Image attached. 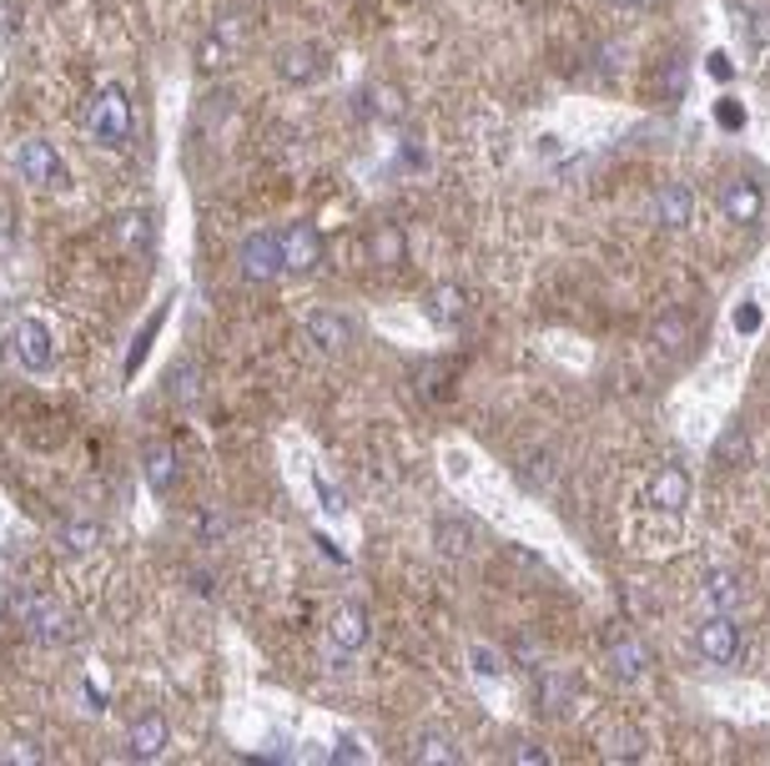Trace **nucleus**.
I'll use <instances>...</instances> for the list:
<instances>
[{"label": "nucleus", "mask_w": 770, "mask_h": 766, "mask_svg": "<svg viewBox=\"0 0 770 766\" xmlns=\"http://www.w3.org/2000/svg\"><path fill=\"white\" fill-rule=\"evenodd\" d=\"M15 611H21L25 631L36 635V641H46V646H61V641H72V635H76L72 611H66V605H61L56 595H41V590H25V595L15 600Z\"/></svg>", "instance_id": "obj_1"}, {"label": "nucleus", "mask_w": 770, "mask_h": 766, "mask_svg": "<svg viewBox=\"0 0 770 766\" xmlns=\"http://www.w3.org/2000/svg\"><path fill=\"white\" fill-rule=\"evenodd\" d=\"M86 127H91L96 142L107 146H121L131 136V107H127V91L121 86H107V91H96L86 101Z\"/></svg>", "instance_id": "obj_2"}, {"label": "nucleus", "mask_w": 770, "mask_h": 766, "mask_svg": "<svg viewBox=\"0 0 770 766\" xmlns=\"http://www.w3.org/2000/svg\"><path fill=\"white\" fill-rule=\"evenodd\" d=\"M15 172L25 182H36V187H61L66 182V167H61V156L51 142H21L15 146Z\"/></svg>", "instance_id": "obj_3"}, {"label": "nucleus", "mask_w": 770, "mask_h": 766, "mask_svg": "<svg viewBox=\"0 0 770 766\" xmlns=\"http://www.w3.org/2000/svg\"><path fill=\"white\" fill-rule=\"evenodd\" d=\"M11 353H15V363H21L25 373H41V369H51V359H56V348H51L46 324H36V318H25V324H15V333H11Z\"/></svg>", "instance_id": "obj_4"}, {"label": "nucleus", "mask_w": 770, "mask_h": 766, "mask_svg": "<svg viewBox=\"0 0 770 766\" xmlns=\"http://www.w3.org/2000/svg\"><path fill=\"white\" fill-rule=\"evenodd\" d=\"M287 273L283 267V242L273 238V232H252L248 242H242V277H252V283H267V277Z\"/></svg>", "instance_id": "obj_5"}, {"label": "nucleus", "mask_w": 770, "mask_h": 766, "mask_svg": "<svg viewBox=\"0 0 770 766\" xmlns=\"http://www.w3.org/2000/svg\"><path fill=\"white\" fill-rule=\"evenodd\" d=\"M277 242H283V267L287 273H312V267L322 263V238L308 228V222H293Z\"/></svg>", "instance_id": "obj_6"}, {"label": "nucleus", "mask_w": 770, "mask_h": 766, "mask_svg": "<svg viewBox=\"0 0 770 766\" xmlns=\"http://www.w3.org/2000/svg\"><path fill=\"white\" fill-rule=\"evenodd\" d=\"M700 656L711 660V666H730L740 656V631H735L730 615H711V621L700 625Z\"/></svg>", "instance_id": "obj_7"}, {"label": "nucleus", "mask_w": 770, "mask_h": 766, "mask_svg": "<svg viewBox=\"0 0 770 766\" xmlns=\"http://www.w3.org/2000/svg\"><path fill=\"white\" fill-rule=\"evenodd\" d=\"M645 500H650L654 510H670V515H675V510H685V504H690V474L680 464H664L660 474L650 479Z\"/></svg>", "instance_id": "obj_8"}, {"label": "nucleus", "mask_w": 770, "mask_h": 766, "mask_svg": "<svg viewBox=\"0 0 770 766\" xmlns=\"http://www.w3.org/2000/svg\"><path fill=\"white\" fill-rule=\"evenodd\" d=\"M428 324H439V328H453V324H463V313H469V293L463 287H453V283H443V287H433L428 293Z\"/></svg>", "instance_id": "obj_9"}, {"label": "nucleus", "mask_w": 770, "mask_h": 766, "mask_svg": "<svg viewBox=\"0 0 770 766\" xmlns=\"http://www.w3.org/2000/svg\"><path fill=\"white\" fill-rule=\"evenodd\" d=\"M127 746H131V756H142V762L162 756L166 752V721L156 716V711H152V716H136V721H131Z\"/></svg>", "instance_id": "obj_10"}, {"label": "nucleus", "mask_w": 770, "mask_h": 766, "mask_svg": "<svg viewBox=\"0 0 770 766\" xmlns=\"http://www.w3.org/2000/svg\"><path fill=\"white\" fill-rule=\"evenodd\" d=\"M721 207H725V217H730V222H756L760 207H766V197H760L756 182L740 177V182H730V187H725Z\"/></svg>", "instance_id": "obj_11"}, {"label": "nucleus", "mask_w": 770, "mask_h": 766, "mask_svg": "<svg viewBox=\"0 0 770 766\" xmlns=\"http://www.w3.org/2000/svg\"><path fill=\"white\" fill-rule=\"evenodd\" d=\"M308 338L318 348H328V353H338V348L353 343V324L338 318V313H312V318H308Z\"/></svg>", "instance_id": "obj_12"}, {"label": "nucleus", "mask_w": 770, "mask_h": 766, "mask_svg": "<svg viewBox=\"0 0 770 766\" xmlns=\"http://www.w3.org/2000/svg\"><path fill=\"white\" fill-rule=\"evenodd\" d=\"M367 641V611L363 605H348V611L332 615V646L338 650H358Z\"/></svg>", "instance_id": "obj_13"}, {"label": "nucleus", "mask_w": 770, "mask_h": 766, "mask_svg": "<svg viewBox=\"0 0 770 766\" xmlns=\"http://www.w3.org/2000/svg\"><path fill=\"white\" fill-rule=\"evenodd\" d=\"M690 187H680V182H670V187H660V197H654V212H660L664 228H690Z\"/></svg>", "instance_id": "obj_14"}, {"label": "nucleus", "mask_w": 770, "mask_h": 766, "mask_svg": "<svg viewBox=\"0 0 770 766\" xmlns=\"http://www.w3.org/2000/svg\"><path fill=\"white\" fill-rule=\"evenodd\" d=\"M96 545H101V525H91V519H72V525L56 529V550L61 555H91Z\"/></svg>", "instance_id": "obj_15"}, {"label": "nucleus", "mask_w": 770, "mask_h": 766, "mask_svg": "<svg viewBox=\"0 0 770 766\" xmlns=\"http://www.w3.org/2000/svg\"><path fill=\"white\" fill-rule=\"evenodd\" d=\"M172 479H177V449H172V444H152V449H146V484H152L156 494H166Z\"/></svg>", "instance_id": "obj_16"}, {"label": "nucleus", "mask_w": 770, "mask_h": 766, "mask_svg": "<svg viewBox=\"0 0 770 766\" xmlns=\"http://www.w3.org/2000/svg\"><path fill=\"white\" fill-rule=\"evenodd\" d=\"M705 600L715 605V615H730L740 605V586H735V574H711L705 580Z\"/></svg>", "instance_id": "obj_17"}, {"label": "nucleus", "mask_w": 770, "mask_h": 766, "mask_svg": "<svg viewBox=\"0 0 770 766\" xmlns=\"http://www.w3.org/2000/svg\"><path fill=\"white\" fill-rule=\"evenodd\" d=\"M715 459H721V464H746V459H750V439H746L740 424H730V429L715 439Z\"/></svg>", "instance_id": "obj_18"}, {"label": "nucleus", "mask_w": 770, "mask_h": 766, "mask_svg": "<svg viewBox=\"0 0 770 766\" xmlns=\"http://www.w3.org/2000/svg\"><path fill=\"white\" fill-rule=\"evenodd\" d=\"M367 248H373V263H404V232L393 228V222H383Z\"/></svg>", "instance_id": "obj_19"}, {"label": "nucleus", "mask_w": 770, "mask_h": 766, "mask_svg": "<svg viewBox=\"0 0 770 766\" xmlns=\"http://www.w3.org/2000/svg\"><path fill=\"white\" fill-rule=\"evenodd\" d=\"M609 660H615V670L625 676V681H635V676H645V646L640 641H615V650H609Z\"/></svg>", "instance_id": "obj_20"}, {"label": "nucleus", "mask_w": 770, "mask_h": 766, "mask_svg": "<svg viewBox=\"0 0 770 766\" xmlns=\"http://www.w3.org/2000/svg\"><path fill=\"white\" fill-rule=\"evenodd\" d=\"M283 76L287 81H308V76H318V51H287V61H283Z\"/></svg>", "instance_id": "obj_21"}, {"label": "nucleus", "mask_w": 770, "mask_h": 766, "mask_svg": "<svg viewBox=\"0 0 770 766\" xmlns=\"http://www.w3.org/2000/svg\"><path fill=\"white\" fill-rule=\"evenodd\" d=\"M735 328H740V333H756V328H760V308H756V303H740V308H735Z\"/></svg>", "instance_id": "obj_22"}, {"label": "nucleus", "mask_w": 770, "mask_h": 766, "mask_svg": "<svg viewBox=\"0 0 770 766\" xmlns=\"http://www.w3.org/2000/svg\"><path fill=\"white\" fill-rule=\"evenodd\" d=\"M715 117H721V127H725V132H740V121H746V111L735 107V101H721V111H715Z\"/></svg>", "instance_id": "obj_23"}, {"label": "nucleus", "mask_w": 770, "mask_h": 766, "mask_svg": "<svg viewBox=\"0 0 770 766\" xmlns=\"http://www.w3.org/2000/svg\"><path fill=\"white\" fill-rule=\"evenodd\" d=\"M439 539H443V550H463V539H469V529L463 525H439Z\"/></svg>", "instance_id": "obj_24"}, {"label": "nucleus", "mask_w": 770, "mask_h": 766, "mask_svg": "<svg viewBox=\"0 0 770 766\" xmlns=\"http://www.w3.org/2000/svg\"><path fill=\"white\" fill-rule=\"evenodd\" d=\"M685 333H690L685 318H664V324L654 328V338H685Z\"/></svg>", "instance_id": "obj_25"}, {"label": "nucleus", "mask_w": 770, "mask_h": 766, "mask_svg": "<svg viewBox=\"0 0 770 766\" xmlns=\"http://www.w3.org/2000/svg\"><path fill=\"white\" fill-rule=\"evenodd\" d=\"M428 756H433V762H453V752H443V742H439V736L418 746V762H428Z\"/></svg>", "instance_id": "obj_26"}, {"label": "nucleus", "mask_w": 770, "mask_h": 766, "mask_svg": "<svg viewBox=\"0 0 770 766\" xmlns=\"http://www.w3.org/2000/svg\"><path fill=\"white\" fill-rule=\"evenodd\" d=\"M177 398H197V373H177Z\"/></svg>", "instance_id": "obj_27"}, {"label": "nucleus", "mask_w": 770, "mask_h": 766, "mask_svg": "<svg viewBox=\"0 0 770 766\" xmlns=\"http://www.w3.org/2000/svg\"><path fill=\"white\" fill-rule=\"evenodd\" d=\"M6 252H11V212L0 207V258H6Z\"/></svg>", "instance_id": "obj_28"}, {"label": "nucleus", "mask_w": 770, "mask_h": 766, "mask_svg": "<svg viewBox=\"0 0 770 766\" xmlns=\"http://www.w3.org/2000/svg\"><path fill=\"white\" fill-rule=\"evenodd\" d=\"M474 660H479V670H484V676H494V670H498V656H494V650H474Z\"/></svg>", "instance_id": "obj_29"}, {"label": "nucleus", "mask_w": 770, "mask_h": 766, "mask_svg": "<svg viewBox=\"0 0 770 766\" xmlns=\"http://www.w3.org/2000/svg\"><path fill=\"white\" fill-rule=\"evenodd\" d=\"M318 494H322V504H328L332 515H338V510H343V500H338V490H328V484H322V479H318Z\"/></svg>", "instance_id": "obj_30"}, {"label": "nucleus", "mask_w": 770, "mask_h": 766, "mask_svg": "<svg viewBox=\"0 0 770 766\" xmlns=\"http://www.w3.org/2000/svg\"><path fill=\"white\" fill-rule=\"evenodd\" d=\"M222 529H227V515H207L202 519V535H222Z\"/></svg>", "instance_id": "obj_31"}, {"label": "nucleus", "mask_w": 770, "mask_h": 766, "mask_svg": "<svg viewBox=\"0 0 770 766\" xmlns=\"http://www.w3.org/2000/svg\"><path fill=\"white\" fill-rule=\"evenodd\" d=\"M217 56H222V41H207V46H202V66H217Z\"/></svg>", "instance_id": "obj_32"}, {"label": "nucleus", "mask_w": 770, "mask_h": 766, "mask_svg": "<svg viewBox=\"0 0 770 766\" xmlns=\"http://www.w3.org/2000/svg\"><path fill=\"white\" fill-rule=\"evenodd\" d=\"M711 72L725 81V76H730V61H725V56H711Z\"/></svg>", "instance_id": "obj_33"}, {"label": "nucleus", "mask_w": 770, "mask_h": 766, "mask_svg": "<svg viewBox=\"0 0 770 766\" xmlns=\"http://www.w3.org/2000/svg\"><path fill=\"white\" fill-rule=\"evenodd\" d=\"M625 6H645V0H625Z\"/></svg>", "instance_id": "obj_34"}]
</instances>
